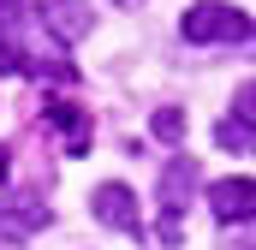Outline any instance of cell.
I'll list each match as a JSON object with an SVG mask.
<instances>
[{
	"label": "cell",
	"mask_w": 256,
	"mask_h": 250,
	"mask_svg": "<svg viewBox=\"0 0 256 250\" xmlns=\"http://www.w3.org/2000/svg\"><path fill=\"white\" fill-rule=\"evenodd\" d=\"M30 24H36V12H30L24 0H0V72H12V78H54V84H72L78 66L42 54V42L30 36Z\"/></svg>",
	"instance_id": "6da1fadb"
},
{
	"label": "cell",
	"mask_w": 256,
	"mask_h": 250,
	"mask_svg": "<svg viewBox=\"0 0 256 250\" xmlns=\"http://www.w3.org/2000/svg\"><path fill=\"white\" fill-rule=\"evenodd\" d=\"M191 190H196V161H191V155H173V161H167V173H161V226H155L161 250H179V238H185Z\"/></svg>",
	"instance_id": "7a4b0ae2"
},
{
	"label": "cell",
	"mask_w": 256,
	"mask_h": 250,
	"mask_svg": "<svg viewBox=\"0 0 256 250\" xmlns=\"http://www.w3.org/2000/svg\"><path fill=\"white\" fill-rule=\"evenodd\" d=\"M179 30H185V42H196V48H208V42H244L250 36V18L238 6H220V0H196L191 12L179 18Z\"/></svg>",
	"instance_id": "3957f363"
},
{
	"label": "cell",
	"mask_w": 256,
	"mask_h": 250,
	"mask_svg": "<svg viewBox=\"0 0 256 250\" xmlns=\"http://www.w3.org/2000/svg\"><path fill=\"white\" fill-rule=\"evenodd\" d=\"M42 226H48L42 190H12V196H0V244H24V238H36Z\"/></svg>",
	"instance_id": "277c9868"
},
{
	"label": "cell",
	"mask_w": 256,
	"mask_h": 250,
	"mask_svg": "<svg viewBox=\"0 0 256 250\" xmlns=\"http://www.w3.org/2000/svg\"><path fill=\"white\" fill-rule=\"evenodd\" d=\"M220 149H238V155H256V84L232 90V114L220 120Z\"/></svg>",
	"instance_id": "5b68a950"
},
{
	"label": "cell",
	"mask_w": 256,
	"mask_h": 250,
	"mask_svg": "<svg viewBox=\"0 0 256 250\" xmlns=\"http://www.w3.org/2000/svg\"><path fill=\"white\" fill-rule=\"evenodd\" d=\"M36 18H42V30H48L60 48H72V42L90 36V6H84V0H42Z\"/></svg>",
	"instance_id": "8992f818"
},
{
	"label": "cell",
	"mask_w": 256,
	"mask_h": 250,
	"mask_svg": "<svg viewBox=\"0 0 256 250\" xmlns=\"http://www.w3.org/2000/svg\"><path fill=\"white\" fill-rule=\"evenodd\" d=\"M90 214L102 220V226H120V232H143V208H137V196L126 185H102L90 196Z\"/></svg>",
	"instance_id": "52a82bcc"
},
{
	"label": "cell",
	"mask_w": 256,
	"mask_h": 250,
	"mask_svg": "<svg viewBox=\"0 0 256 250\" xmlns=\"http://www.w3.org/2000/svg\"><path fill=\"white\" fill-rule=\"evenodd\" d=\"M42 120L60 131V149H66V155H90V114H84V108L48 96V102H42Z\"/></svg>",
	"instance_id": "ba28073f"
},
{
	"label": "cell",
	"mask_w": 256,
	"mask_h": 250,
	"mask_svg": "<svg viewBox=\"0 0 256 250\" xmlns=\"http://www.w3.org/2000/svg\"><path fill=\"white\" fill-rule=\"evenodd\" d=\"M208 208H214V220H256V179H220V185H208Z\"/></svg>",
	"instance_id": "9c48e42d"
},
{
	"label": "cell",
	"mask_w": 256,
	"mask_h": 250,
	"mask_svg": "<svg viewBox=\"0 0 256 250\" xmlns=\"http://www.w3.org/2000/svg\"><path fill=\"white\" fill-rule=\"evenodd\" d=\"M149 131H155L161 143H179V137H185V108H155Z\"/></svg>",
	"instance_id": "30bf717a"
},
{
	"label": "cell",
	"mask_w": 256,
	"mask_h": 250,
	"mask_svg": "<svg viewBox=\"0 0 256 250\" xmlns=\"http://www.w3.org/2000/svg\"><path fill=\"white\" fill-rule=\"evenodd\" d=\"M0 179H6V149H0Z\"/></svg>",
	"instance_id": "8fae6325"
},
{
	"label": "cell",
	"mask_w": 256,
	"mask_h": 250,
	"mask_svg": "<svg viewBox=\"0 0 256 250\" xmlns=\"http://www.w3.org/2000/svg\"><path fill=\"white\" fill-rule=\"evenodd\" d=\"M126 6H137V0H126Z\"/></svg>",
	"instance_id": "7c38bea8"
}]
</instances>
